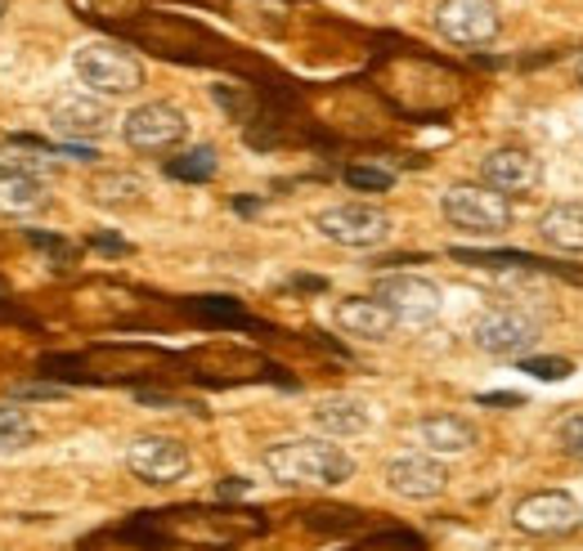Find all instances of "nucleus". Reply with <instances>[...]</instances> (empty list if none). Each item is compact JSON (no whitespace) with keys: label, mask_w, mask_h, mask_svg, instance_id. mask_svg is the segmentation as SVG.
I'll return each mask as SVG.
<instances>
[{"label":"nucleus","mask_w":583,"mask_h":551,"mask_svg":"<svg viewBox=\"0 0 583 551\" xmlns=\"http://www.w3.org/2000/svg\"><path fill=\"white\" fill-rule=\"evenodd\" d=\"M261 466L287 489H337L355 475V458L327 439H283L261 453Z\"/></svg>","instance_id":"f257e3e1"},{"label":"nucleus","mask_w":583,"mask_h":551,"mask_svg":"<svg viewBox=\"0 0 583 551\" xmlns=\"http://www.w3.org/2000/svg\"><path fill=\"white\" fill-rule=\"evenodd\" d=\"M72 67H77L82 86L99 99H126L144 86V63L113 41H86L72 54Z\"/></svg>","instance_id":"f03ea898"},{"label":"nucleus","mask_w":583,"mask_h":551,"mask_svg":"<svg viewBox=\"0 0 583 551\" xmlns=\"http://www.w3.org/2000/svg\"><path fill=\"white\" fill-rule=\"evenodd\" d=\"M441 215L471 238H498L512 229V202L485 184H449L441 193Z\"/></svg>","instance_id":"7ed1b4c3"},{"label":"nucleus","mask_w":583,"mask_h":551,"mask_svg":"<svg viewBox=\"0 0 583 551\" xmlns=\"http://www.w3.org/2000/svg\"><path fill=\"white\" fill-rule=\"evenodd\" d=\"M538 341V318L517 305H494L471 323V346L489 359H525Z\"/></svg>","instance_id":"20e7f679"},{"label":"nucleus","mask_w":583,"mask_h":551,"mask_svg":"<svg viewBox=\"0 0 583 551\" xmlns=\"http://www.w3.org/2000/svg\"><path fill=\"white\" fill-rule=\"evenodd\" d=\"M122 139L131 143L135 153H171V149H179V143L189 139V117L166 99L139 103L122 117Z\"/></svg>","instance_id":"39448f33"},{"label":"nucleus","mask_w":583,"mask_h":551,"mask_svg":"<svg viewBox=\"0 0 583 551\" xmlns=\"http://www.w3.org/2000/svg\"><path fill=\"white\" fill-rule=\"evenodd\" d=\"M373 297L395 314L399 327H431L445 310L441 287L422 274H382L373 283Z\"/></svg>","instance_id":"423d86ee"},{"label":"nucleus","mask_w":583,"mask_h":551,"mask_svg":"<svg viewBox=\"0 0 583 551\" xmlns=\"http://www.w3.org/2000/svg\"><path fill=\"white\" fill-rule=\"evenodd\" d=\"M314 229L327 242H337V247L369 251V247H382L390 238V215L382 206H369V202H342V206L319 211Z\"/></svg>","instance_id":"0eeeda50"},{"label":"nucleus","mask_w":583,"mask_h":551,"mask_svg":"<svg viewBox=\"0 0 583 551\" xmlns=\"http://www.w3.org/2000/svg\"><path fill=\"white\" fill-rule=\"evenodd\" d=\"M126 466L144 485H175L189 475L194 453L185 439H175V435H139L126 449Z\"/></svg>","instance_id":"6e6552de"},{"label":"nucleus","mask_w":583,"mask_h":551,"mask_svg":"<svg viewBox=\"0 0 583 551\" xmlns=\"http://www.w3.org/2000/svg\"><path fill=\"white\" fill-rule=\"evenodd\" d=\"M435 32H441L449 46L476 50V46H489L503 32V14L494 0H441V5H435Z\"/></svg>","instance_id":"1a4fd4ad"},{"label":"nucleus","mask_w":583,"mask_h":551,"mask_svg":"<svg viewBox=\"0 0 583 551\" xmlns=\"http://www.w3.org/2000/svg\"><path fill=\"white\" fill-rule=\"evenodd\" d=\"M512 525L530 538H566L583 525V506L561 489H538L512 506Z\"/></svg>","instance_id":"9d476101"},{"label":"nucleus","mask_w":583,"mask_h":551,"mask_svg":"<svg viewBox=\"0 0 583 551\" xmlns=\"http://www.w3.org/2000/svg\"><path fill=\"white\" fill-rule=\"evenodd\" d=\"M113 126V113L99 95H90L86 86L82 90H67L50 103V130H59L67 143H86V139H99Z\"/></svg>","instance_id":"9b49d317"},{"label":"nucleus","mask_w":583,"mask_h":551,"mask_svg":"<svg viewBox=\"0 0 583 551\" xmlns=\"http://www.w3.org/2000/svg\"><path fill=\"white\" fill-rule=\"evenodd\" d=\"M538 179H543V162L530 149H517V143H503V149H489L481 158V184L503 198L534 193Z\"/></svg>","instance_id":"f8f14e48"},{"label":"nucleus","mask_w":583,"mask_h":551,"mask_svg":"<svg viewBox=\"0 0 583 551\" xmlns=\"http://www.w3.org/2000/svg\"><path fill=\"white\" fill-rule=\"evenodd\" d=\"M386 489L409 502H431L449 489V471L431 453H399L386 462Z\"/></svg>","instance_id":"ddd939ff"},{"label":"nucleus","mask_w":583,"mask_h":551,"mask_svg":"<svg viewBox=\"0 0 583 551\" xmlns=\"http://www.w3.org/2000/svg\"><path fill=\"white\" fill-rule=\"evenodd\" d=\"M333 323L342 327L346 337H355V341H386L399 327L395 314L377 297H346V301H337Z\"/></svg>","instance_id":"4468645a"},{"label":"nucleus","mask_w":583,"mask_h":551,"mask_svg":"<svg viewBox=\"0 0 583 551\" xmlns=\"http://www.w3.org/2000/svg\"><path fill=\"white\" fill-rule=\"evenodd\" d=\"M418 439H422V449L431 458H458V453L476 449L481 430L471 426L467 417H458V413H431V417L418 422Z\"/></svg>","instance_id":"2eb2a0df"},{"label":"nucleus","mask_w":583,"mask_h":551,"mask_svg":"<svg viewBox=\"0 0 583 551\" xmlns=\"http://www.w3.org/2000/svg\"><path fill=\"white\" fill-rule=\"evenodd\" d=\"M310 422L314 430H323L327 439H355L369 430V403L363 399H350V395H333V399H319L310 409Z\"/></svg>","instance_id":"dca6fc26"},{"label":"nucleus","mask_w":583,"mask_h":551,"mask_svg":"<svg viewBox=\"0 0 583 551\" xmlns=\"http://www.w3.org/2000/svg\"><path fill=\"white\" fill-rule=\"evenodd\" d=\"M538 238L561 255H583V202H553L538 215Z\"/></svg>","instance_id":"f3484780"},{"label":"nucleus","mask_w":583,"mask_h":551,"mask_svg":"<svg viewBox=\"0 0 583 551\" xmlns=\"http://www.w3.org/2000/svg\"><path fill=\"white\" fill-rule=\"evenodd\" d=\"M0 171L5 175H32V179H46L54 171V143L46 139H32V135H14L0 143Z\"/></svg>","instance_id":"a211bd4d"},{"label":"nucleus","mask_w":583,"mask_h":551,"mask_svg":"<svg viewBox=\"0 0 583 551\" xmlns=\"http://www.w3.org/2000/svg\"><path fill=\"white\" fill-rule=\"evenodd\" d=\"M458 265H471V270H525V274H570L566 265H553L543 255H530V251H467V247H454L449 251ZM579 278V274H570Z\"/></svg>","instance_id":"6ab92c4d"},{"label":"nucleus","mask_w":583,"mask_h":551,"mask_svg":"<svg viewBox=\"0 0 583 551\" xmlns=\"http://www.w3.org/2000/svg\"><path fill=\"white\" fill-rule=\"evenodd\" d=\"M46 202H50L46 179L5 175V171H0V215H36Z\"/></svg>","instance_id":"aec40b11"},{"label":"nucleus","mask_w":583,"mask_h":551,"mask_svg":"<svg viewBox=\"0 0 583 551\" xmlns=\"http://www.w3.org/2000/svg\"><path fill=\"white\" fill-rule=\"evenodd\" d=\"M90 198L108 211H126V206H139L144 202V179L131 175V171H108L90 184Z\"/></svg>","instance_id":"412c9836"},{"label":"nucleus","mask_w":583,"mask_h":551,"mask_svg":"<svg viewBox=\"0 0 583 551\" xmlns=\"http://www.w3.org/2000/svg\"><path fill=\"white\" fill-rule=\"evenodd\" d=\"M215 171H221V162H215L211 143H198V149H189V153H179V158L166 162V175L185 179V184H207V179H215Z\"/></svg>","instance_id":"4be33fe9"},{"label":"nucleus","mask_w":583,"mask_h":551,"mask_svg":"<svg viewBox=\"0 0 583 551\" xmlns=\"http://www.w3.org/2000/svg\"><path fill=\"white\" fill-rule=\"evenodd\" d=\"M36 439V426L23 409H0V458L5 453H23Z\"/></svg>","instance_id":"5701e85b"},{"label":"nucleus","mask_w":583,"mask_h":551,"mask_svg":"<svg viewBox=\"0 0 583 551\" xmlns=\"http://www.w3.org/2000/svg\"><path fill=\"white\" fill-rule=\"evenodd\" d=\"M194 314H198L202 323H221V327H230V323H247L243 305L230 301V297H198V301H194Z\"/></svg>","instance_id":"b1692460"},{"label":"nucleus","mask_w":583,"mask_h":551,"mask_svg":"<svg viewBox=\"0 0 583 551\" xmlns=\"http://www.w3.org/2000/svg\"><path fill=\"white\" fill-rule=\"evenodd\" d=\"M521 373H530L534 381H566L574 373L570 359H557V354H525L521 359Z\"/></svg>","instance_id":"393cba45"},{"label":"nucleus","mask_w":583,"mask_h":551,"mask_svg":"<svg viewBox=\"0 0 583 551\" xmlns=\"http://www.w3.org/2000/svg\"><path fill=\"white\" fill-rule=\"evenodd\" d=\"M346 184L350 189H363V193H386L395 184V175L382 166H346Z\"/></svg>","instance_id":"a878e982"},{"label":"nucleus","mask_w":583,"mask_h":551,"mask_svg":"<svg viewBox=\"0 0 583 551\" xmlns=\"http://www.w3.org/2000/svg\"><path fill=\"white\" fill-rule=\"evenodd\" d=\"M557 444H561V453H566V458L583 462V413L561 422V430H557Z\"/></svg>","instance_id":"bb28decb"},{"label":"nucleus","mask_w":583,"mask_h":551,"mask_svg":"<svg viewBox=\"0 0 583 551\" xmlns=\"http://www.w3.org/2000/svg\"><path fill=\"white\" fill-rule=\"evenodd\" d=\"M481 403H485V409H521V395L498 390V395H481Z\"/></svg>","instance_id":"cd10ccee"},{"label":"nucleus","mask_w":583,"mask_h":551,"mask_svg":"<svg viewBox=\"0 0 583 551\" xmlns=\"http://www.w3.org/2000/svg\"><path fill=\"white\" fill-rule=\"evenodd\" d=\"M247 489H251V485H247V480H238V475H230V480H225V485H221V489H215V493H221V498H243V493H247Z\"/></svg>","instance_id":"c85d7f7f"},{"label":"nucleus","mask_w":583,"mask_h":551,"mask_svg":"<svg viewBox=\"0 0 583 551\" xmlns=\"http://www.w3.org/2000/svg\"><path fill=\"white\" fill-rule=\"evenodd\" d=\"M95 247H103V251H131V247L117 242V238H95Z\"/></svg>","instance_id":"c756f323"},{"label":"nucleus","mask_w":583,"mask_h":551,"mask_svg":"<svg viewBox=\"0 0 583 551\" xmlns=\"http://www.w3.org/2000/svg\"><path fill=\"white\" fill-rule=\"evenodd\" d=\"M574 77H579V86H583V59H579V63H574Z\"/></svg>","instance_id":"7c9ffc66"},{"label":"nucleus","mask_w":583,"mask_h":551,"mask_svg":"<svg viewBox=\"0 0 583 551\" xmlns=\"http://www.w3.org/2000/svg\"><path fill=\"white\" fill-rule=\"evenodd\" d=\"M5 10H10V0H0V18H5Z\"/></svg>","instance_id":"2f4dec72"}]
</instances>
